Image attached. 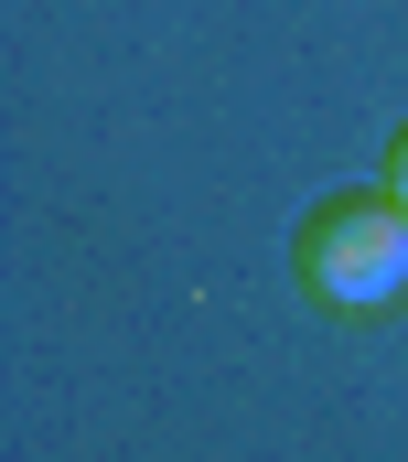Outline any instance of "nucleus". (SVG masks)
Masks as SVG:
<instances>
[{
    "instance_id": "1",
    "label": "nucleus",
    "mask_w": 408,
    "mask_h": 462,
    "mask_svg": "<svg viewBox=\"0 0 408 462\" xmlns=\"http://www.w3.org/2000/svg\"><path fill=\"white\" fill-rule=\"evenodd\" d=\"M291 269L322 312H387L408 291V205L398 194H322L301 216Z\"/></svg>"
},
{
    "instance_id": "2",
    "label": "nucleus",
    "mask_w": 408,
    "mask_h": 462,
    "mask_svg": "<svg viewBox=\"0 0 408 462\" xmlns=\"http://www.w3.org/2000/svg\"><path fill=\"white\" fill-rule=\"evenodd\" d=\"M387 194L408 205V129H398V151H387Z\"/></svg>"
}]
</instances>
